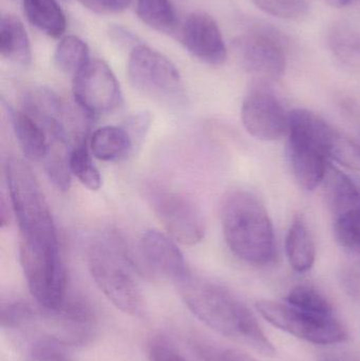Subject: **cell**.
Segmentation results:
<instances>
[{
  "instance_id": "6da1fadb",
  "label": "cell",
  "mask_w": 360,
  "mask_h": 361,
  "mask_svg": "<svg viewBox=\"0 0 360 361\" xmlns=\"http://www.w3.org/2000/svg\"><path fill=\"white\" fill-rule=\"evenodd\" d=\"M186 307L203 324L264 357H274L275 349L251 310L230 290L188 271L177 282Z\"/></svg>"
},
{
  "instance_id": "7a4b0ae2",
  "label": "cell",
  "mask_w": 360,
  "mask_h": 361,
  "mask_svg": "<svg viewBox=\"0 0 360 361\" xmlns=\"http://www.w3.org/2000/svg\"><path fill=\"white\" fill-rule=\"evenodd\" d=\"M224 239L243 262L266 267L276 258V235L266 206L254 193L230 191L221 204Z\"/></svg>"
},
{
  "instance_id": "3957f363",
  "label": "cell",
  "mask_w": 360,
  "mask_h": 361,
  "mask_svg": "<svg viewBox=\"0 0 360 361\" xmlns=\"http://www.w3.org/2000/svg\"><path fill=\"white\" fill-rule=\"evenodd\" d=\"M4 175L13 214L16 216L19 245L33 248H59L57 229L39 184L20 159L10 158Z\"/></svg>"
},
{
  "instance_id": "277c9868",
  "label": "cell",
  "mask_w": 360,
  "mask_h": 361,
  "mask_svg": "<svg viewBox=\"0 0 360 361\" xmlns=\"http://www.w3.org/2000/svg\"><path fill=\"white\" fill-rule=\"evenodd\" d=\"M118 235H106L95 240L88 250L91 276L106 298L123 313L133 317L144 314V299L135 278V261Z\"/></svg>"
},
{
  "instance_id": "5b68a950",
  "label": "cell",
  "mask_w": 360,
  "mask_h": 361,
  "mask_svg": "<svg viewBox=\"0 0 360 361\" xmlns=\"http://www.w3.org/2000/svg\"><path fill=\"white\" fill-rule=\"evenodd\" d=\"M129 82L139 93L167 106L182 105L185 87L175 65L158 51L137 44L129 55Z\"/></svg>"
},
{
  "instance_id": "8992f818",
  "label": "cell",
  "mask_w": 360,
  "mask_h": 361,
  "mask_svg": "<svg viewBox=\"0 0 360 361\" xmlns=\"http://www.w3.org/2000/svg\"><path fill=\"white\" fill-rule=\"evenodd\" d=\"M95 330V315L80 298H67L58 309H46L36 303L33 315L21 331L37 333L35 339H46L63 347L88 343Z\"/></svg>"
},
{
  "instance_id": "52a82bcc",
  "label": "cell",
  "mask_w": 360,
  "mask_h": 361,
  "mask_svg": "<svg viewBox=\"0 0 360 361\" xmlns=\"http://www.w3.org/2000/svg\"><path fill=\"white\" fill-rule=\"evenodd\" d=\"M325 184V201L333 219L336 241L360 262V188L356 180L330 164Z\"/></svg>"
},
{
  "instance_id": "ba28073f",
  "label": "cell",
  "mask_w": 360,
  "mask_h": 361,
  "mask_svg": "<svg viewBox=\"0 0 360 361\" xmlns=\"http://www.w3.org/2000/svg\"><path fill=\"white\" fill-rule=\"evenodd\" d=\"M19 261L36 303L58 309L68 298L67 271L59 248L19 246Z\"/></svg>"
},
{
  "instance_id": "9c48e42d",
  "label": "cell",
  "mask_w": 360,
  "mask_h": 361,
  "mask_svg": "<svg viewBox=\"0 0 360 361\" xmlns=\"http://www.w3.org/2000/svg\"><path fill=\"white\" fill-rule=\"evenodd\" d=\"M256 309L264 319L279 330L314 345H336L348 338L346 329L334 316L316 315L289 303L273 300L258 301Z\"/></svg>"
},
{
  "instance_id": "30bf717a",
  "label": "cell",
  "mask_w": 360,
  "mask_h": 361,
  "mask_svg": "<svg viewBox=\"0 0 360 361\" xmlns=\"http://www.w3.org/2000/svg\"><path fill=\"white\" fill-rule=\"evenodd\" d=\"M241 65L261 82L277 80L287 69L285 36L268 25L255 27L234 42Z\"/></svg>"
},
{
  "instance_id": "8fae6325",
  "label": "cell",
  "mask_w": 360,
  "mask_h": 361,
  "mask_svg": "<svg viewBox=\"0 0 360 361\" xmlns=\"http://www.w3.org/2000/svg\"><path fill=\"white\" fill-rule=\"evenodd\" d=\"M152 212L167 233L184 245H196L205 235V221L199 206L182 193L151 188L148 193Z\"/></svg>"
},
{
  "instance_id": "7c38bea8",
  "label": "cell",
  "mask_w": 360,
  "mask_h": 361,
  "mask_svg": "<svg viewBox=\"0 0 360 361\" xmlns=\"http://www.w3.org/2000/svg\"><path fill=\"white\" fill-rule=\"evenodd\" d=\"M74 99L89 118L114 111L122 103V91L112 70L105 61L93 59L73 76Z\"/></svg>"
},
{
  "instance_id": "4fadbf2b",
  "label": "cell",
  "mask_w": 360,
  "mask_h": 361,
  "mask_svg": "<svg viewBox=\"0 0 360 361\" xmlns=\"http://www.w3.org/2000/svg\"><path fill=\"white\" fill-rule=\"evenodd\" d=\"M241 120L247 133L260 141H277L287 135L289 114L274 92L262 82L245 97Z\"/></svg>"
},
{
  "instance_id": "5bb4252c",
  "label": "cell",
  "mask_w": 360,
  "mask_h": 361,
  "mask_svg": "<svg viewBox=\"0 0 360 361\" xmlns=\"http://www.w3.org/2000/svg\"><path fill=\"white\" fill-rule=\"evenodd\" d=\"M139 274L147 277H163L177 283L188 273L185 259L168 235L149 229L139 243Z\"/></svg>"
},
{
  "instance_id": "9a60e30c",
  "label": "cell",
  "mask_w": 360,
  "mask_h": 361,
  "mask_svg": "<svg viewBox=\"0 0 360 361\" xmlns=\"http://www.w3.org/2000/svg\"><path fill=\"white\" fill-rule=\"evenodd\" d=\"M181 40L186 50L203 63L220 66L226 61L228 49L219 25L206 13H192L187 17Z\"/></svg>"
},
{
  "instance_id": "2e32d148",
  "label": "cell",
  "mask_w": 360,
  "mask_h": 361,
  "mask_svg": "<svg viewBox=\"0 0 360 361\" xmlns=\"http://www.w3.org/2000/svg\"><path fill=\"white\" fill-rule=\"evenodd\" d=\"M287 159L296 182L306 190L323 184L330 165L327 150L317 142L299 135H287Z\"/></svg>"
},
{
  "instance_id": "e0dca14e",
  "label": "cell",
  "mask_w": 360,
  "mask_h": 361,
  "mask_svg": "<svg viewBox=\"0 0 360 361\" xmlns=\"http://www.w3.org/2000/svg\"><path fill=\"white\" fill-rule=\"evenodd\" d=\"M11 124L23 154L31 161H42L48 156L49 140L42 125L25 110L6 107Z\"/></svg>"
},
{
  "instance_id": "ac0fdd59",
  "label": "cell",
  "mask_w": 360,
  "mask_h": 361,
  "mask_svg": "<svg viewBox=\"0 0 360 361\" xmlns=\"http://www.w3.org/2000/svg\"><path fill=\"white\" fill-rule=\"evenodd\" d=\"M90 150L97 160L120 162L130 156L135 143L125 126H104L91 135Z\"/></svg>"
},
{
  "instance_id": "d6986e66",
  "label": "cell",
  "mask_w": 360,
  "mask_h": 361,
  "mask_svg": "<svg viewBox=\"0 0 360 361\" xmlns=\"http://www.w3.org/2000/svg\"><path fill=\"white\" fill-rule=\"evenodd\" d=\"M287 260L294 271L304 274L310 271L316 259V247L312 233L302 216L294 219L285 240Z\"/></svg>"
},
{
  "instance_id": "ffe728a7",
  "label": "cell",
  "mask_w": 360,
  "mask_h": 361,
  "mask_svg": "<svg viewBox=\"0 0 360 361\" xmlns=\"http://www.w3.org/2000/svg\"><path fill=\"white\" fill-rule=\"evenodd\" d=\"M0 55L20 66L31 63L32 51L29 36L18 17L4 14L0 23Z\"/></svg>"
},
{
  "instance_id": "44dd1931",
  "label": "cell",
  "mask_w": 360,
  "mask_h": 361,
  "mask_svg": "<svg viewBox=\"0 0 360 361\" xmlns=\"http://www.w3.org/2000/svg\"><path fill=\"white\" fill-rule=\"evenodd\" d=\"M328 46L342 65L360 72V29L348 23L332 25L328 33Z\"/></svg>"
},
{
  "instance_id": "7402d4cb",
  "label": "cell",
  "mask_w": 360,
  "mask_h": 361,
  "mask_svg": "<svg viewBox=\"0 0 360 361\" xmlns=\"http://www.w3.org/2000/svg\"><path fill=\"white\" fill-rule=\"evenodd\" d=\"M23 11L27 20L50 37L65 33L67 20L56 0H23Z\"/></svg>"
},
{
  "instance_id": "603a6c76",
  "label": "cell",
  "mask_w": 360,
  "mask_h": 361,
  "mask_svg": "<svg viewBox=\"0 0 360 361\" xmlns=\"http://www.w3.org/2000/svg\"><path fill=\"white\" fill-rule=\"evenodd\" d=\"M137 16L148 27L169 34L177 27V13L169 0H137Z\"/></svg>"
},
{
  "instance_id": "cb8c5ba5",
  "label": "cell",
  "mask_w": 360,
  "mask_h": 361,
  "mask_svg": "<svg viewBox=\"0 0 360 361\" xmlns=\"http://www.w3.org/2000/svg\"><path fill=\"white\" fill-rule=\"evenodd\" d=\"M89 61L88 46L77 36H66L55 50V66L66 74L75 75Z\"/></svg>"
},
{
  "instance_id": "d4e9b609",
  "label": "cell",
  "mask_w": 360,
  "mask_h": 361,
  "mask_svg": "<svg viewBox=\"0 0 360 361\" xmlns=\"http://www.w3.org/2000/svg\"><path fill=\"white\" fill-rule=\"evenodd\" d=\"M69 166L73 175L84 186L90 190H99L101 187V176L93 163L87 143L73 147L70 154Z\"/></svg>"
},
{
  "instance_id": "484cf974",
  "label": "cell",
  "mask_w": 360,
  "mask_h": 361,
  "mask_svg": "<svg viewBox=\"0 0 360 361\" xmlns=\"http://www.w3.org/2000/svg\"><path fill=\"white\" fill-rule=\"evenodd\" d=\"M285 302L292 307L316 315L334 316V310L331 302L313 286H298L290 290L285 298Z\"/></svg>"
},
{
  "instance_id": "4316f807",
  "label": "cell",
  "mask_w": 360,
  "mask_h": 361,
  "mask_svg": "<svg viewBox=\"0 0 360 361\" xmlns=\"http://www.w3.org/2000/svg\"><path fill=\"white\" fill-rule=\"evenodd\" d=\"M266 14L280 19L297 20L308 14V0H253Z\"/></svg>"
},
{
  "instance_id": "83f0119b",
  "label": "cell",
  "mask_w": 360,
  "mask_h": 361,
  "mask_svg": "<svg viewBox=\"0 0 360 361\" xmlns=\"http://www.w3.org/2000/svg\"><path fill=\"white\" fill-rule=\"evenodd\" d=\"M194 347L204 361H257L239 350L222 349L201 341L194 343Z\"/></svg>"
},
{
  "instance_id": "f1b7e54d",
  "label": "cell",
  "mask_w": 360,
  "mask_h": 361,
  "mask_svg": "<svg viewBox=\"0 0 360 361\" xmlns=\"http://www.w3.org/2000/svg\"><path fill=\"white\" fill-rule=\"evenodd\" d=\"M150 361H188L177 349L163 337H156L148 349Z\"/></svg>"
},
{
  "instance_id": "f546056e",
  "label": "cell",
  "mask_w": 360,
  "mask_h": 361,
  "mask_svg": "<svg viewBox=\"0 0 360 361\" xmlns=\"http://www.w3.org/2000/svg\"><path fill=\"white\" fill-rule=\"evenodd\" d=\"M84 2L99 12L120 13L128 8L132 0H84Z\"/></svg>"
},
{
  "instance_id": "4dcf8cb0",
  "label": "cell",
  "mask_w": 360,
  "mask_h": 361,
  "mask_svg": "<svg viewBox=\"0 0 360 361\" xmlns=\"http://www.w3.org/2000/svg\"><path fill=\"white\" fill-rule=\"evenodd\" d=\"M110 35H111L113 42H118L120 46H129V44H135V37L132 34L120 27H113L110 30ZM137 46V44H135Z\"/></svg>"
},
{
  "instance_id": "1f68e13d",
  "label": "cell",
  "mask_w": 360,
  "mask_h": 361,
  "mask_svg": "<svg viewBox=\"0 0 360 361\" xmlns=\"http://www.w3.org/2000/svg\"><path fill=\"white\" fill-rule=\"evenodd\" d=\"M319 361H360V357L345 352H327L319 357Z\"/></svg>"
},
{
  "instance_id": "d6a6232c",
  "label": "cell",
  "mask_w": 360,
  "mask_h": 361,
  "mask_svg": "<svg viewBox=\"0 0 360 361\" xmlns=\"http://www.w3.org/2000/svg\"><path fill=\"white\" fill-rule=\"evenodd\" d=\"M330 6H334V8H346V6H350L353 4L354 0H325Z\"/></svg>"
},
{
  "instance_id": "836d02e7",
  "label": "cell",
  "mask_w": 360,
  "mask_h": 361,
  "mask_svg": "<svg viewBox=\"0 0 360 361\" xmlns=\"http://www.w3.org/2000/svg\"><path fill=\"white\" fill-rule=\"evenodd\" d=\"M355 180H356L357 184H359V188H360V179L359 178H355Z\"/></svg>"
}]
</instances>
